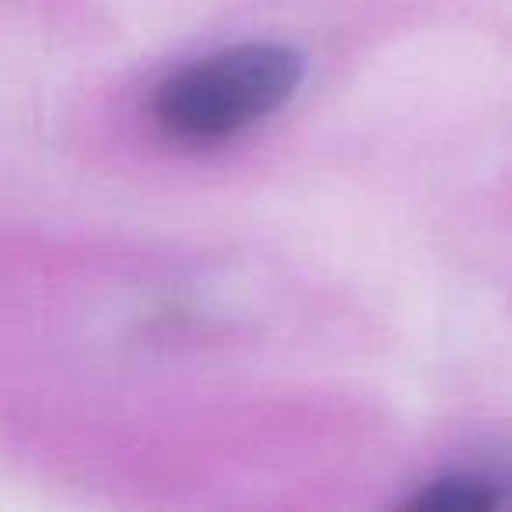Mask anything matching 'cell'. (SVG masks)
Returning <instances> with one entry per match:
<instances>
[{"mask_svg": "<svg viewBox=\"0 0 512 512\" xmlns=\"http://www.w3.org/2000/svg\"><path fill=\"white\" fill-rule=\"evenodd\" d=\"M306 57L285 43H239L169 74L151 95L155 123L183 144H214L295 99Z\"/></svg>", "mask_w": 512, "mask_h": 512, "instance_id": "6da1fadb", "label": "cell"}]
</instances>
